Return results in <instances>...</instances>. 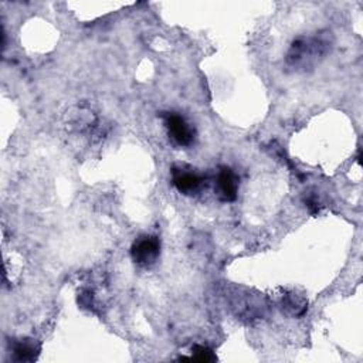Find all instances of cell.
Here are the masks:
<instances>
[{
  "mask_svg": "<svg viewBox=\"0 0 363 363\" xmlns=\"http://www.w3.org/2000/svg\"><path fill=\"white\" fill-rule=\"evenodd\" d=\"M328 45V40H325L322 35L298 38L291 45L288 62L292 67H309L311 64H315L319 57L326 54Z\"/></svg>",
  "mask_w": 363,
  "mask_h": 363,
  "instance_id": "1",
  "label": "cell"
},
{
  "mask_svg": "<svg viewBox=\"0 0 363 363\" xmlns=\"http://www.w3.org/2000/svg\"><path fill=\"white\" fill-rule=\"evenodd\" d=\"M160 254V240L155 235H143L133 241L130 248L132 259L140 267L153 265Z\"/></svg>",
  "mask_w": 363,
  "mask_h": 363,
  "instance_id": "2",
  "label": "cell"
},
{
  "mask_svg": "<svg viewBox=\"0 0 363 363\" xmlns=\"http://www.w3.org/2000/svg\"><path fill=\"white\" fill-rule=\"evenodd\" d=\"M166 126L169 130V135L176 140V143L182 146H187L193 142L194 132L190 128V125L177 113H167L164 115Z\"/></svg>",
  "mask_w": 363,
  "mask_h": 363,
  "instance_id": "3",
  "label": "cell"
},
{
  "mask_svg": "<svg viewBox=\"0 0 363 363\" xmlns=\"http://www.w3.org/2000/svg\"><path fill=\"white\" fill-rule=\"evenodd\" d=\"M238 179L230 167H221L217 174L216 193L223 201H234L237 199Z\"/></svg>",
  "mask_w": 363,
  "mask_h": 363,
  "instance_id": "4",
  "label": "cell"
},
{
  "mask_svg": "<svg viewBox=\"0 0 363 363\" xmlns=\"http://www.w3.org/2000/svg\"><path fill=\"white\" fill-rule=\"evenodd\" d=\"M172 180H173L174 187L180 193H184V194H190V193L196 191L203 182V179L199 174L186 172L183 169H173Z\"/></svg>",
  "mask_w": 363,
  "mask_h": 363,
  "instance_id": "5",
  "label": "cell"
},
{
  "mask_svg": "<svg viewBox=\"0 0 363 363\" xmlns=\"http://www.w3.org/2000/svg\"><path fill=\"white\" fill-rule=\"evenodd\" d=\"M40 350V346L35 345V342L30 340V339H26V340H21L18 342L16 346H14V356L17 360L20 362H27V360H33L35 359L37 353Z\"/></svg>",
  "mask_w": 363,
  "mask_h": 363,
  "instance_id": "6",
  "label": "cell"
},
{
  "mask_svg": "<svg viewBox=\"0 0 363 363\" xmlns=\"http://www.w3.org/2000/svg\"><path fill=\"white\" fill-rule=\"evenodd\" d=\"M191 357L199 360V362H213V360H216V356H214L213 350L206 347V346H194Z\"/></svg>",
  "mask_w": 363,
  "mask_h": 363,
  "instance_id": "7",
  "label": "cell"
}]
</instances>
